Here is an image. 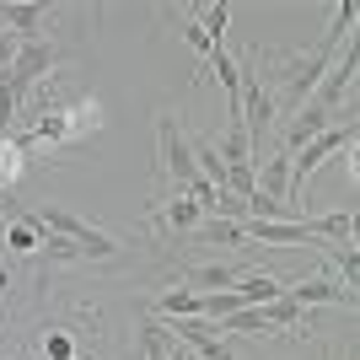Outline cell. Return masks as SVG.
I'll return each mask as SVG.
<instances>
[{
  "label": "cell",
  "mask_w": 360,
  "mask_h": 360,
  "mask_svg": "<svg viewBox=\"0 0 360 360\" xmlns=\"http://www.w3.org/2000/svg\"><path fill=\"white\" fill-rule=\"evenodd\" d=\"M339 60V54H328V49L317 44V49H296V54H280L274 65H258L264 70V81H269V91H274V103L280 108H307V97L317 91V81L328 75V65Z\"/></svg>",
  "instance_id": "1"
},
{
  "label": "cell",
  "mask_w": 360,
  "mask_h": 360,
  "mask_svg": "<svg viewBox=\"0 0 360 360\" xmlns=\"http://www.w3.org/2000/svg\"><path fill=\"white\" fill-rule=\"evenodd\" d=\"M103 129V103H60L54 113H44V119H32V124H16V140L22 146H75V140H86Z\"/></svg>",
  "instance_id": "2"
},
{
  "label": "cell",
  "mask_w": 360,
  "mask_h": 360,
  "mask_svg": "<svg viewBox=\"0 0 360 360\" xmlns=\"http://www.w3.org/2000/svg\"><path fill=\"white\" fill-rule=\"evenodd\" d=\"M38 221H44V231H54V237L75 242V253H81V264H113V258H124V242L113 237V231H103V226H91L86 215L65 210V205H44L38 210Z\"/></svg>",
  "instance_id": "3"
},
{
  "label": "cell",
  "mask_w": 360,
  "mask_h": 360,
  "mask_svg": "<svg viewBox=\"0 0 360 360\" xmlns=\"http://www.w3.org/2000/svg\"><path fill=\"white\" fill-rule=\"evenodd\" d=\"M355 129H360V113H355V103H349V113H345V124H328L317 140H307V146L290 156V205L301 210V188H307V178H312L323 162H333V156H345L349 146H355Z\"/></svg>",
  "instance_id": "4"
},
{
  "label": "cell",
  "mask_w": 360,
  "mask_h": 360,
  "mask_svg": "<svg viewBox=\"0 0 360 360\" xmlns=\"http://www.w3.org/2000/svg\"><path fill=\"white\" fill-rule=\"evenodd\" d=\"M156 167H162V178H167L172 194H183V188L199 178L194 150H188V135H183L178 113H162V119H156Z\"/></svg>",
  "instance_id": "5"
},
{
  "label": "cell",
  "mask_w": 360,
  "mask_h": 360,
  "mask_svg": "<svg viewBox=\"0 0 360 360\" xmlns=\"http://www.w3.org/2000/svg\"><path fill=\"white\" fill-rule=\"evenodd\" d=\"M54 65H60V49L49 44V38H22V54H16V65L0 75V81L27 97L38 81H49V75H54Z\"/></svg>",
  "instance_id": "6"
},
{
  "label": "cell",
  "mask_w": 360,
  "mask_h": 360,
  "mask_svg": "<svg viewBox=\"0 0 360 360\" xmlns=\"http://www.w3.org/2000/svg\"><path fill=\"white\" fill-rule=\"evenodd\" d=\"M253 194L258 199H274V205H290V150L285 146L269 150V156H258V167H253ZM290 210H296V205H290Z\"/></svg>",
  "instance_id": "7"
},
{
  "label": "cell",
  "mask_w": 360,
  "mask_h": 360,
  "mask_svg": "<svg viewBox=\"0 0 360 360\" xmlns=\"http://www.w3.org/2000/svg\"><path fill=\"white\" fill-rule=\"evenodd\" d=\"M355 70H360V54H355V44H345V54L328 65V75L317 81V91L307 97V103L323 108V113H333V108H339V97H349V86H355Z\"/></svg>",
  "instance_id": "8"
},
{
  "label": "cell",
  "mask_w": 360,
  "mask_h": 360,
  "mask_svg": "<svg viewBox=\"0 0 360 360\" xmlns=\"http://www.w3.org/2000/svg\"><path fill=\"white\" fill-rule=\"evenodd\" d=\"M242 274H248V269H242L237 258H210V264H194V269H183L172 285H188L194 296H215V290H231Z\"/></svg>",
  "instance_id": "9"
},
{
  "label": "cell",
  "mask_w": 360,
  "mask_h": 360,
  "mask_svg": "<svg viewBox=\"0 0 360 360\" xmlns=\"http://www.w3.org/2000/svg\"><path fill=\"white\" fill-rule=\"evenodd\" d=\"M199 221H205V210L183 194H156V205H150V226H156V231H172V237H183V242H188V231H194Z\"/></svg>",
  "instance_id": "10"
},
{
  "label": "cell",
  "mask_w": 360,
  "mask_h": 360,
  "mask_svg": "<svg viewBox=\"0 0 360 360\" xmlns=\"http://www.w3.org/2000/svg\"><path fill=\"white\" fill-rule=\"evenodd\" d=\"M285 296L296 301L301 312H307V307H333V301H345V307H349V301H355V290L339 285L333 274H307V280H290Z\"/></svg>",
  "instance_id": "11"
},
{
  "label": "cell",
  "mask_w": 360,
  "mask_h": 360,
  "mask_svg": "<svg viewBox=\"0 0 360 360\" xmlns=\"http://www.w3.org/2000/svg\"><path fill=\"white\" fill-rule=\"evenodd\" d=\"M49 11L54 6H44V0H0V27L16 32V38H38Z\"/></svg>",
  "instance_id": "12"
},
{
  "label": "cell",
  "mask_w": 360,
  "mask_h": 360,
  "mask_svg": "<svg viewBox=\"0 0 360 360\" xmlns=\"http://www.w3.org/2000/svg\"><path fill=\"white\" fill-rule=\"evenodd\" d=\"M328 124H333V113H323V108H312V103H307V108H296V113L285 119V135H280V146H285L290 156H296V150L307 146V140H317L323 129H328Z\"/></svg>",
  "instance_id": "13"
},
{
  "label": "cell",
  "mask_w": 360,
  "mask_h": 360,
  "mask_svg": "<svg viewBox=\"0 0 360 360\" xmlns=\"http://www.w3.org/2000/svg\"><path fill=\"white\" fill-rule=\"evenodd\" d=\"M205 65H210V75L221 81V91H226V113H242V108H237L242 103V65H237V54H231L226 44H215Z\"/></svg>",
  "instance_id": "14"
},
{
  "label": "cell",
  "mask_w": 360,
  "mask_h": 360,
  "mask_svg": "<svg viewBox=\"0 0 360 360\" xmlns=\"http://www.w3.org/2000/svg\"><path fill=\"white\" fill-rule=\"evenodd\" d=\"M188 242H199V248H242V242H248V231H242V221H221V215H205V221L188 231Z\"/></svg>",
  "instance_id": "15"
},
{
  "label": "cell",
  "mask_w": 360,
  "mask_h": 360,
  "mask_svg": "<svg viewBox=\"0 0 360 360\" xmlns=\"http://www.w3.org/2000/svg\"><path fill=\"white\" fill-rule=\"evenodd\" d=\"M135 345H140V355H146V360H167V355H172V333H167V323H162L156 312H150V307L140 312Z\"/></svg>",
  "instance_id": "16"
},
{
  "label": "cell",
  "mask_w": 360,
  "mask_h": 360,
  "mask_svg": "<svg viewBox=\"0 0 360 360\" xmlns=\"http://www.w3.org/2000/svg\"><path fill=\"white\" fill-rule=\"evenodd\" d=\"M231 296H237L242 307H269L274 296H285V280H280V274H242L237 285H231Z\"/></svg>",
  "instance_id": "17"
},
{
  "label": "cell",
  "mask_w": 360,
  "mask_h": 360,
  "mask_svg": "<svg viewBox=\"0 0 360 360\" xmlns=\"http://www.w3.org/2000/svg\"><path fill=\"white\" fill-rule=\"evenodd\" d=\"M226 167H253V146H248V129H242V113H226V135L215 140Z\"/></svg>",
  "instance_id": "18"
},
{
  "label": "cell",
  "mask_w": 360,
  "mask_h": 360,
  "mask_svg": "<svg viewBox=\"0 0 360 360\" xmlns=\"http://www.w3.org/2000/svg\"><path fill=\"white\" fill-rule=\"evenodd\" d=\"M150 312L156 317H205V296H194L188 285H167Z\"/></svg>",
  "instance_id": "19"
},
{
  "label": "cell",
  "mask_w": 360,
  "mask_h": 360,
  "mask_svg": "<svg viewBox=\"0 0 360 360\" xmlns=\"http://www.w3.org/2000/svg\"><path fill=\"white\" fill-rule=\"evenodd\" d=\"M22 172H27V146H22L16 135H6L0 140V199L22 183Z\"/></svg>",
  "instance_id": "20"
},
{
  "label": "cell",
  "mask_w": 360,
  "mask_h": 360,
  "mask_svg": "<svg viewBox=\"0 0 360 360\" xmlns=\"http://www.w3.org/2000/svg\"><path fill=\"white\" fill-rule=\"evenodd\" d=\"M264 317H269L274 333H307V312H301L290 296H274L269 307H264Z\"/></svg>",
  "instance_id": "21"
},
{
  "label": "cell",
  "mask_w": 360,
  "mask_h": 360,
  "mask_svg": "<svg viewBox=\"0 0 360 360\" xmlns=\"http://www.w3.org/2000/svg\"><path fill=\"white\" fill-rule=\"evenodd\" d=\"M44 237H49V231H32L27 221H11V226H6V253H11V258H38Z\"/></svg>",
  "instance_id": "22"
},
{
  "label": "cell",
  "mask_w": 360,
  "mask_h": 360,
  "mask_svg": "<svg viewBox=\"0 0 360 360\" xmlns=\"http://www.w3.org/2000/svg\"><path fill=\"white\" fill-rule=\"evenodd\" d=\"M328 258H333V280L355 290V280H360V253H355V242H328Z\"/></svg>",
  "instance_id": "23"
},
{
  "label": "cell",
  "mask_w": 360,
  "mask_h": 360,
  "mask_svg": "<svg viewBox=\"0 0 360 360\" xmlns=\"http://www.w3.org/2000/svg\"><path fill=\"white\" fill-rule=\"evenodd\" d=\"M215 328H221V333H274L269 317H264V307H237V312L221 317Z\"/></svg>",
  "instance_id": "24"
},
{
  "label": "cell",
  "mask_w": 360,
  "mask_h": 360,
  "mask_svg": "<svg viewBox=\"0 0 360 360\" xmlns=\"http://www.w3.org/2000/svg\"><path fill=\"white\" fill-rule=\"evenodd\" d=\"M349 27H355V6H349V0H339V11H333V27H328V38H323V49H328V54H339V44H349Z\"/></svg>",
  "instance_id": "25"
},
{
  "label": "cell",
  "mask_w": 360,
  "mask_h": 360,
  "mask_svg": "<svg viewBox=\"0 0 360 360\" xmlns=\"http://www.w3.org/2000/svg\"><path fill=\"white\" fill-rule=\"evenodd\" d=\"M183 44H188V49H194V54H199V60H210V32H205V22H199V11H188V16H183Z\"/></svg>",
  "instance_id": "26"
},
{
  "label": "cell",
  "mask_w": 360,
  "mask_h": 360,
  "mask_svg": "<svg viewBox=\"0 0 360 360\" xmlns=\"http://www.w3.org/2000/svg\"><path fill=\"white\" fill-rule=\"evenodd\" d=\"M226 16H231V6H226V0H215V6H205V11H199V22H205V32H210V44H226Z\"/></svg>",
  "instance_id": "27"
},
{
  "label": "cell",
  "mask_w": 360,
  "mask_h": 360,
  "mask_svg": "<svg viewBox=\"0 0 360 360\" xmlns=\"http://www.w3.org/2000/svg\"><path fill=\"white\" fill-rule=\"evenodd\" d=\"M44 360H81V349H75L70 333H49L44 339Z\"/></svg>",
  "instance_id": "28"
}]
</instances>
